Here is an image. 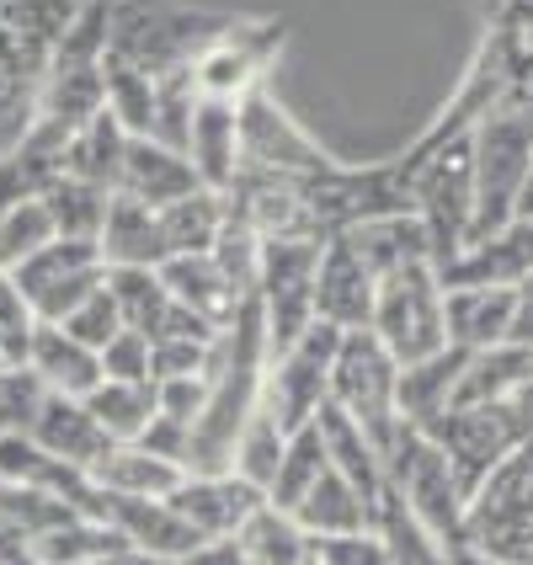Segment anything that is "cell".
Returning <instances> with one entry per match:
<instances>
[{"label":"cell","mask_w":533,"mask_h":565,"mask_svg":"<svg viewBox=\"0 0 533 565\" xmlns=\"http://www.w3.org/2000/svg\"><path fill=\"white\" fill-rule=\"evenodd\" d=\"M235 22V11H209L188 0H113L107 17V54L145 70L150 81L177 75L209 54Z\"/></svg>","instance_id":"6da1fadb"},{"label":"cell","mask_w":533,"mask_h":565,"mask_svg":"<svg viewBox=\"0 0 533 565\" xmlns=\"http://www.w3.org/2000/svg\"><path fill=\"white\" fill-rule=\"evenodd\" d=\"M475 230L470 241L518 220V198L533 171V118L523 102H507L475 124Z\"/></svg>","instance_id":"7a4b0ae2"},{"label":"cell","mask_w":533,"mask_h":565,"mask_svg":"<svg viewBox=\"0 0 533 565\" xmlns=\"http://www.w3.org/2000/svg\"><path fill=\"white\" fill-rule=\"evenodd\" d=\"M465 544L507 565H533V438L512 448L465 507Z\"/></svg>","instance_id":"3957f363"},{"label":"cell","mask_w":533,"mask_h":565,"mask_svg":"<svg viewBox=\"0 0 533 565\" xmlns=\"http://www.w3.org/2000/svg\"><path fill=\"white\" fill-rule=\"evenodd\" d=\"M331 406L347 411L379 454L401 433V358L379 342L374 331H342L337 363H331Z\"/></svg>","instance_id":"277c9868"},{"label":"cell","mask_w":533,"mask_h":565,"mask_svg":"<svg viewBox=\"0 0 533 565\" xmlns=\"http://www.w3.org/2000/svg\"><path fill=\"white\" fill-rule=\"evenodd\" d=\"M384 480H390V491H395L448 550L465 544V507H470V497H465V486L454 480L443 448L427 438L422 427L401 422L395 443L384 448Z\"/></svg>","instance_id":"5b68a950"},{"label":"cell","mask_w":533,"mask_h":565,"mask_svg":"<svg viewBox=\"0 0 533 565\" xmlns=\"http://www.w3.org/2000/svg\"><path fill=\"white\" fill-rule=\"evenodd\" d=\"M443 299H448V288H443L438 262H416V267H401V273H384V278H379V294H374L369 331H374L401 363H416V358L448 347Z\"/></svg>","instance_id":"8992f818"},{"label":"cell","mask_w":533,"mask_h":565,"mask_svg":"<svg viewBox=\"0 0 533 565\" xmlns=\"http://www.w3.org/2000/svg\"><path fill=\"white\" fill-rule=\"evenodd\" d=\"M422 433L443 448V459H448L454 480L465 486V497H475L486 486V475L497 470L512 448H523L533 438V427L512 411V401H502V406H448Z\"/></svg>","instance_id":"52a82bcc"},{"label":"cell","mask_w":533,"mask_h":565,"mask_svg":"<svg viewBox=\"0 0 533 565\" xmlns=\"http://www.w3.org/2000/svg\"><path fill=\"white\" fill-rule=\"evenodd\" d=\"M320 246L305 235L262 241V273H256V305L267 320V347L278 358L315 326V273H320Z\"/></svg>","instance_id":"ba28073f"},{"label":"cell","mask_w":533,"mask_h":565,"mask_svg":"<svg viewBox=\"0 0 533 565\" xmlns=\"http://www.w3.org/2000/svg\"><path fill=\"white\" fill-rule=\"evenodd\" d=\"M337 342H342V331L315 320L299 342L283 347L278 358L267 363V379H262V406L283 422V433L310 427L315 416L326 411V401H331V363H337Z\"/></svg>","instance_id":"9c48e42d"},{"label":"cell","mask_w":533,"mask_h":565,"mask_svg":"<svg viewBox=\"0 0 533 565\" xmlns=\"http://www.w3.org/2000/svg\"><path fill=\"white\" fill-rule=\"evenodd\" d=\"M17 288L28 294V305L38 310V320H64L75 315L96 288L107 282V262L96 241H49L43 252H32L17 273Z\"/></svg>","instance_id":"30bf717a"},{"label":"cell","mask_w":533,"mask_h":565,"mask_svg":"<svg viewBox=\"0 0 533 565\" xmlns=\"http://www.w3.org/2000/svg\"><path fill=\"white\" fill-rule=\"evenodd\" d=\"M241 166L278 171V177H315L331 166V156L310 139V128L294 124V113L278 96L256 86L241 96Z\"/></svg>","instance_id":"8fae6325"},{"label":"cell","mask_w":533,"mask_h":565,"mask_svg":"<svg viewBox=\"0 0 533 565\" xmlns=\"http://www.w3.org/2000/svg\"><path fill=\"white\" fill-rule=\"evenodd\" d=\"M283 49V22L278 17H235L220 43H209V54L192 64L198 75V96H224L241 102L246 92L267 86V64Z\"/></svg>","instance_id":"7c38bea8"},{"label":"cell","mask_w":533,"mask_h":565,"mask_svg":"<svg viewBox=\"0 0 533 565\" xmlns=\"http://www.w3.org/2000/svg\"><path fill=\"white\" fill-rule=\"evenodd\" d=\"M107 294L118 299L128 331L150 337V342H214L220 326H209L203 315H192L160 278V267H107Z\"/></svg>","instance_id":"4fadbf2b"},{"label":"cell","mask_w":533,"mask_h":565,"mask_svg":"<svg viewBox=\"0 0 533 565\" xmlns=\"http://www.w3.org/2000/svg\"><path fill=\"white\" fill-rule=\"evenodd\" d=\"M374 267L358 256L347 235H331L320 246V273H315V320L337 331H363L374 320Z\"/></svg>","instance_id":"5bb4252c"},{"label":"cell","mask_w":533,"mask_h":565,"mask_svg":"<svg viewBox=\"0 0 533 565\" xmlns=\"http://www.w3.org/2000/svg\"><path fill=\"white\" fill-rule=\"evenodd\" d=\"M262 502H267V491H256L252 480H241L235 470L182 475V486L171 491V507L188 518L198 539H235Z\"/></svg>","instance_id":"9a60e30c"},{"label":"cell","mask_w":533,"mask_h":565,"mask_svg":"<svg viewBox=\"0 0 533 565\" xmlns=\"http://www.w3.org/2000/svg\"><path fill=\"white\" fill-rule=\"evenodd\" d=\"M0 486H32V491L64 497L86 518H102V486L92 480V470L64 465L60 454H49L32 433H6L0 438Z\"/></svg>","instance_id":"2e32d148"},{"label":"cell","mask_w":533,"mask_h":565,"mask_svg":"<svg viewBox=\"0 0 533 565\" xmlns=\"http://www.w3.org/2000/svg\"><path fill=\"white\" fill-rule=\"evenodd\" d=\"M102 523L124 544L150 550V555H160V561H171V565L203 544V539L192 534L188 518L171 507V497H113V491H102Z\"/></svg>","instance_id":"e0dca14e"},{"label":"cell","mask_w":533,"mask_h":565,"mask_svg":"<svg viewBox=\"0 0 533 565\" xmlns=\"http://www.w3.org/2000/svg\"><path fill=\"white\" fill-rule=\"evenodd\" d=\"M533 278V224L512 220L491 235L470 241L465 252L443 267V288H465V282H486V288H518Z\"/></svg>","instance_id":"ac0fdd59"},{"label":"cell","mask_w":533,"mask_h":565,"mask_svg":"<svg viewBox=\"0 0 533 565\" xmlns=\"http://www.w3.org/2000/svg\"><path fill=\"white\" fill-rule=\"evenodd\" d=\"M64 145H70V134H60L43 118H32L28 134L0 156V214L49 198V188L64 177Z\"/></svg>","instance_id":"d6986e66"},{"label":"cell","mask_w":533,"mask_h":565,"mask_svg":"<svg viewBox=\"0 0 533 565\" xmlns=\"http://www.w3.org/2000/svg\"><path fill=\"white\" fill-rule=\"evenodd\" d=\"M188 160L203 177V188L224 192L241 171V102L224 96H198L188 124Z\"/></svg>","instance_id":"ffe728a7"},{"label":"cell","mask_w":533,"mask_h":565,"mask_svg":"<svg viewBox=\"0 0 533 565\" xmlns=\"http://www.w3.org/2000/svg\"><path fill=\"white\" fill-rule=\"evenodd\" d=\"M28 433L43 443L49 454H60L64 465H75V470H96L102 454L113 448V438H107V427L92 416V406H86L81 395H54V390L43 395V406H38Z\"/></svg>","instance_id":"44dd1931"},{"label":"cell","mask_w":533,"mask_h":565,"mask_svg":"<svg viewBox=\"0 0 533 565\" xmlns=\"http://www.w3.org/2000/svg\"><path fill=\"white\" fill-rule=\"evenodd\" d=\"M160 278H166V288H171L192 315H203V320H209V326H220V331L235 320V310L252 299V294H246V288L220 267V256L214 252L171 256V262L160 267Z\"/></svg>","instance_id":"7402d4cb"},{"label":"cell","mask_w":533,"mask_h":565,"mask_svg":"<svg viewBox=\"0 0 533 565\" xmlns=\"http://www.w3.org/2000/svg\"><path fill=\"white\" fill-rule=\"evenodd\" d=\"M28 369L38 374L43 390H54V395H81V401L107 379L102 374V352L86 342H75L60 320H43V326H38V337H32V347H28Z\"/></svg>","instance_id":"603a6c76"},{"label":"cell","mask_w":533,"mask_h":565,"mask_svg":"<svg viewBox=\"0 0 533 565\" xmlns=\"http://www.w3.org/2000/svg\"><path fill=\"white\" fill-rule=\"evenodd\" d=\"M465 363H470V352L454 342L427 352V358H416V363H401V422H411V427L438 422L443 411L459 401Z\"/></svg>","instance_id":"cb8c5ba5"},{"label":"cell","mask_w":533,"mask_h":565,"mask_svg":"<svg viewBox=\"0 0 533 565\" xmlns=\"http://www.w3.org/2000/svg\"><path fill=\"white\" fill-rule=\"evenodd\" d=\"M96 246H102V262H107V267H166V262H171L166 230H160V209L128 198V192L113 198Z\"/></svg>","instance_id":"d4e9b609"},{"label":"cell","mask_w":533,"mask_h":565,"mask_svg":"<svg viewBox=\"0 0 533 565\" xmlns=\"http://www.w3.org/2000/svg\"><path fill=\"white\" fill-rule=\"evenodd\" d=\"M443 320H448V342L465 352L512 342V288H486V282L448 288Z\"/></svg>","instance_id":"484cf974"},{"label":"cell","mask_w":533,"mask_h":565,"mask_svg":"<svg viewBox=\"0 0 533 565\" xmlns=\"http://www.w3.org/2000/svg\"><path fill=\"white\" fill-rule=\"evenodd\" d=\"M203 188V177L192 171V160L182 150H171V145H160V139H134L128 145V160H124V188L128 198H139V203H150V209H171L177 198H188V192Z\"/></svg>","instance_id":"4316f807"},{"label":"cell","mask_w":533,"mask_h":565,"mask_svg":"<svg viewBox=\"0 0 533 565\" xmlns=\"http://www.w3.org/2000/svg\"><path fill=\"white\" fill-rule=\"evenodd\" d=\"M128 145H134V134H128L107 107L96 113L92 124L81 128L70 145H64V177H75V182H92L102 192H118L124 188V160H128Z\"/></svg>","instance_id":"83f0119b"},{"label":"cell","mask_w":533,"mask_h":565,"mask_svg":"<svg viewBox=\"0 0 533 565\" xmlns=\"http://www.w3.org/2000/svg\"><path fill=\"white\" fill-rule=\"evenodd\" d=\"M374 512H379V507L369 502V497H363V491H358L342 470H326L310 491H305V502L294 507V518H299L315 539L363 534V529H374Z\"/></svg>","instance_id":"f1b7e54d"},{"label":"cell","mask_w":533,"mask_h":565,"mask_svg":"<svg viewBox=\"0 0 533 565\" xmlns=\"http://www.w3.org/2000/svg\"><path fill=\"white\" fill-rule=\"evenodd\" d=\"M241 550L252 565H320V539L283 507L262 502L252 512V523L241 529Z\"/></svg>","instance_id":"f546056e"},{"label":"cell","mask_w":533,"mask_h":565,"mask_svg":"<svg viewBox=\"0 0 533 565\" xmlns=\"http://www.w3.org/2000/svg\"><path fill=\"white\" fill-rule=\"evenodd\" d=\"M182 475H188L182 465L150 454L145 443H113L102 454V465L92 470V480L113 497H171L182 486Z\"/></svg>","instance_id":"4dcf8cb0"},{"label":"cell","mask_w":533,"mask_h":565,"mask_svg":"<svg viewBox=\"0 0 533 565\" xmlns=\"http://www.w3.org/2000/svg\"><path fill=\"white\" fill-rule=\"evenodd\" d=\"M315 422H320V438H326V454H331V470H342L379 507V497H384V454H379V443L331 401H326V411Z\"/></svg>","instance_id":"1f68e13d"},{"label":"cell","mask_w":533,"mask_h":565,"mask_svg":"<svg viewBox=\"0 0 533 565\" xmlns=\"http://www.w3.org/2000/svg\"><path fill=\"white\" fill-rule=\"evenodd\" d=\"M347 241L358 246V256L374 267V278L384 273H401V267H416V262H438L433 256V241L416 214H384V220H369L358 230H347Z\"/></svg>","instance_id":"d6a6232c"},{"label":"cell","mask_w":533,"mask_h":565,"mask_svg":"<svg viewBox=\"0 0 533 565\" xmlns=\"http://www.w3.org/2000/svg\"><path fill=\"white\" fill-rule=\"evenodd\" d=\"M533 374V352L518 342H502V347H480L470 352L465 363V379H459V401L454 406H502L512 401Z\"/></svg>","instance_id":"836d02e7"},{"label":"cell","mask_w":533,"mask_h":565,"mask_svg":"<svg viewBox=\"0 0 533 565\" xmlns=\"http://www.w3.org/2000/svg\"><path fill=\"white\" fill-rule=\"evenodd\" d=\"M224 192L214 188H198L188 198H177L171 209H160V230H166V252L171 256H198V252H214L224 235Z\"/></svg>","instance_id":"e575fe53"},{"label":"cell","mask_w":533,"mask_h":565,"mask_svg":"<svg viewBox=\"0 0 533 565\" xmlns=\"http://www.w3.org/2000/svg\"><path fill=\"white\" fill-rule=\"evenodd\" d=\"M374 529H379V539L390 544V561L395 565H454L448 561V544L390 491V480H384V497H379Z\"/></svg>","instance_id":"d590c367"},{"label":"cell","mask_w":533,"mask_h":565,"mask_svg":"<svg viewBox=\"0 0 533 565\" xmlns=\"http://www.w3.org/2000/svg\"><path fill=\"white\" fill-rule=\"evenodd\" d=\"M326 470H331V454H326V438H320V422H310V427L288 433L283 465H278V475H273V486H267V502L283 507V512H294V507L305 502V491H310Z\"/></svg>","instance_id":"8d00e7d4"},{"label":"cell","mask_w":533,"mask_h":565,"mask_svg":"<svg viewBox=\"0 0 533 565\" xmlns=\"http://www.w3.org/2000/svg\"><path fill=\"white\" fill-rule=\"evenodd\" d=\"M118 192H102L92 182H75V177H60L43 209L54 220V235L60 241H102V224H107V209H113Z\"/></svg>","instance_id":"74e56055"},{"label":"cell","mask_w":533,"mask_h":565,"mask_svg":"<svg viewBox=\"0 0 533 565\" xmlns=\"http://www.w3.org/2000/svg\"><path fill=\"white\" fill-rule=\"evenodd\" d=\"M86 406H92V416L107 427V438L113 443H134L145 427H150V416L160 411V401H156V384L102 379L92 395H86Z\"/></svg>","instance_id":"f35d334b"},{"label":"cell","mask_w":533,"mask_h":565,"mask_svg":"<svg viewBox=\"0 0 533 565\" xmlns=\"http://www.w3.org/2000/svg\"><path fill=\"white\" fill-rule=\"evenodd\" d=\"M102 81H107V113L134 134V139H156V81L134 64L113 60L102 64Z\"/></svg>","instance_id":"ab89813d"},{"label":"cell","mask_w":533,"mask_h":565,"mask_svg":"<svg viewBox=\"0 0 533 565\" xmlns=\"http://www.w3.org/2000/svg\"><path fill=\"white\" fill-rule=\"evenodd\" d=\"M283 448H288L283 422L267 406H256L252 422L241 427V443H235V465H230V470L241 475V480H252L256 491H267V486H273V475H278V465H283Z\"/></svg>","instance_id":"60d3db41"},{"label":"cell","mask_w":533,"mask_h":565,"mask_svg":"<svg viewBox=\"0 0 533 565\" xmlns=\"http://www.w3.org/2000/svg\"><path fill=\"white\" fill-rule=\"evenodd\" d=\"M70 518H86L81 507H70L64 497H49V491H32V486H0V523H11L17 534H28L32 544L43 534L64 529Z\"/></svg>","instance_id":"b9f144b4"},{"label":"cell","mask_w":533,"mask_h":565,"mask_svg":"<svg viewBox=\"0 0 533 565\" xmlns=\"http://www.w3.org/2000/svg\"><path fill=\"white\" fill-rule=\"evenodd\" d=\"M118 544H124V539L113 534L102 518H70L64 529L38 539V555H43V565H96L107 550H118Z\"/></svg>","instance_id":"7bdbcfd3"},{"label":"cell","mask_w":533,"mask_h":565,"mask_svg":"<svg viewBox=\"0 0 533 565\" xmlns=\"http://www.w3.org/2000/svg\"><path fill=\"white\" fill-rule=\"evenodd\" d=\"M54 241V220L43 203H22L11 214H0V278H11L32 252H43Z\"/></svg>","instance_id":"ee69618b"},{"label":"cell","mask_w":533,"mask_h":565,"mask_svg":"<svg viewBox=\"0 0 533 565\" xmlns=\"http://www.w3.org/2000/svg\"><path fill=\"white\" fill-rule=\"evenodd\" d=\"M38 310L28 305V294L17 288V278H0V352L11 369H28V347L38 337Z\"/></svg>","instance_id":"f6af8a7d"},{"label":"cell","mask_w":533,"mask_h":565,"mask_svg":"<svg viewBox=\"0 0 533 565\" xmlns=\"http://www.w3.org/2000/svg\"><path fill=\"white\" fill-rule=\"evenodd\" d=\"M43 384L32 369H0V438L6 433H28L38 406H43Z\"/></svg>","instance_id":"bcb514c9"},{"label":"cell","mask_w":533,"mask_h":565,"mask_svg":"<svg viewBox=\"0 0 533 565\" xmlns=\"http://www.w3.org/2000/svg\"><path fill=\"white\" fill-rule=\"evenodd\" d=\"M60 326L75 337V342H86V347H96V352H102V347L124 331V315H118V299H113V294H107V282H102V288H96L81 310L64 315Z\"/></svg>","instance_id":"7dc6e473"},{"label":"cell","mask_w":533,"mask_h":565,"mask_svg":"<svg viewBox=\"0 0 533 565\" xmlns=\"http://www.w3.org/2000/svg\"><path fill=\"white\" fill-rule=\"evenodd\" d=\"M102 374L124 379V384H156V363H150V337L139 331H118L113 342L102 347Z\"/></svg>","instance_id":"c3c4849f"},{"label":"cell","mask_w":533,"mask_h":565,"mask_svg":"<svg viewBox=\"0 0 533 565\" xmlns=\"http://www.w3.org/2000/svg\"><path fill=\"white\" fill-rule=\"evenodd\" d=\"M320 565H395V561H390V544L379 539V529H363V534L320 539Z\"/></svg>","instance_id":"681fc988"},{"label":"cell","mask_w":533,"mask_h":565,"mask_svg":"<svg viewBox=\"0 0 533 565\" xmlns=\"http://www.w3.org/2000/svg\"><path fill=\"white\" fill-rule=\"evenodd\" d=\"M134 443H145L150 454H160V459H171V465H182V470H188V459H192V422L156 411V416H150V427H145Z\"/></svg>","instance_id":"f907efd6"},{"label":"cell","mask_w":533,"mask_h":565,"mask_svg":"<svg viewBox=\"0 0 533 565\" xmlns=\"http://www.w3.org/2000/svg\"><path fill=\"white\" fill-rule=\"evenodd\" d=\"M209 390H214V379L209 374H188V379H160L156 384V401L166 416H182V422H198L203 406H209Z\"/></svg>","instance_id":"816d5d0a"},{"label":"cell","mask_w":533,"mask_h":565,"mask_svg":"<svg viewBox=\"0 0 533 565\" xmlns=\"http://www.w3.org/2000/svg\"><path fill=\"white\" fill-rule=\"evenodd\" d=\"M177 565H252V561H246L241 539H203V544H198V550H188Z\"/></svg>","instance_id":"f5cc1de1"},{"label":"cell","mask_w":533,"mask_h":565,"mask_svg":"<svg viewBox=\"0 0 533 565\" xmlns=\"http://www.w3.org/2000/svg\"><path fill=\"white\" fill-rule=\"evenodd\" d=\"M512 342L533 352V278L512 288Z\"/></svg>","instance_id":"db71d44e"},{"label":"cell","mask_w":533,"mask_h":565,"mask_svg":"<svg viewBox=\"0 0 533 565\" xmlns=\"http://www.w3.org/2000/svg\"><path fill=\"white\" fill-rule=\"evenodd\" d=\"M0 565H43L38 544L28 534H17L11 523H0Z\"/></svg>","instance_id":"11a10c76"},{"label":"cell","mask_w":533,"mask_h":565,"mask_svg":"<svg viewBox=\"0 0 533 565\" xmlns=\"http://www.w3.org/2000/svg\"><path fill=\"white\" fill-rule=\"evenodd\" d=\"M96 565H171V561H160L150 550H134V544H118V550H107Z\"/></svg>","instance_id":"9f6ffc18"},{"label":"cell","mask_w":533,"mask_h":565,"mask_svg":"<svg viewBox=\"0 0 533 565\" xmlns=\"http://www.w3.org/2000/svg\"><path fill=\"white\" fill-rule=\"evenodd\" d=\"M448 561H454V565H507V561H491V555L470 550V544H454V550H448Z\"/></svg>","instance_id":"6f0895ef"},{"label":"cell","mask_w":533,"mask_h":565,"mask_svg":"<svg viewBox=\"0 0 533 565\" xmlns=\"http://www.w3.org/2000/svg\"><path fill=\"white\" fill-rule=\"evenodd\" d=\"M518 220L533 224V171H529V182H523V198H518Z\"/></svg>","instance_id":"680465c9"},{"label":"cell","mask_w":533,"mask_h":565,"mask_svg":"<svg viewBox=\"0 0 533 565\" xmlns=\"http://www.w3.org/2000/svg\"><path fill=\"white\" fill-rule=\"evenodd\" d=\"M0 369H11V363H6V352H0Z\"/></svg>","instance_id":"91938a15"}]
</instances>
